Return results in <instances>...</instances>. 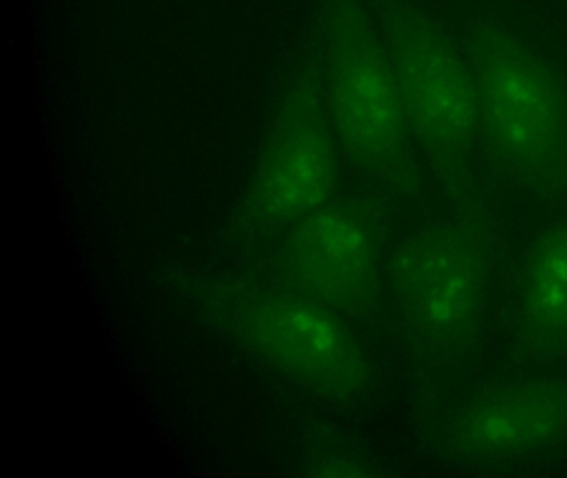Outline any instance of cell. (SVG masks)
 <instances>
[{"label":"cell","mask_w":567,"mask_h":478,"mask_svg":"<svg viewBox=\"0 0 567 478\" xmlns=\"http://www.w3.org/2000/svg\"><path fill=\"white\" fill-rule=\"evenodd\" d=\"M477 152L504 181L567 201V79L529 40L491 17L464 30Z\"/></svg>","instance_id":"obj_1"},{"label":"cell","mask_w":567,"mask_h":478,"mask_svg":"<svg viewBox=\"0 0 567 478\" xmlns=\"http://www.w3.org/2000/svg\"><path fill=\"white\" fill-rule=\"evenodd\" d=\"M380 32L414 146L454 215L487 218L477 188L476 96L463 43L410 0H384Z\"/></svg>","instance_id":"obj_2"},{"label":"cell","mask_w":567,"mask_h":478,"mask_svg":"<svg viewBox=\"0 0 567 478\" xmlns=\"http://www.w3.org/2000/svg\"><path fill=\"white\" fill-rule=\"evenodd\" d=\"M321 93L344 158L391 195L414 201L420 169L400 86L380 29L357 0L331 7Z\"/></svg>","instance_id":"obj_3"},{"label":"cell","mask_w":567,"mask_h":478,"mask_svg":"<svg viewBox=\"0 0 567 478\" xmlns=\"http://www.w3.org/2000/svg\"><path fill=\"white\" fill-rule=\"evenodd\" d=\"M489 219L453 215L413 232L388 259L398 319L411 344L433 361L457 357L476 341L493 268Z\"/></svg>","instance_id":"obj_4"},{"label":"cell","mask_w":567,"mask_h":478,"mask_svg":"<svg viewBox=\"0 0 567 478\" xmlns=\"http://www.w3.org/2000/svg\"><path fill=\"white\" fill-rule=\"evenodd\" d=\"M386 208L377 196L333 198L295 222L278 256L285 291L343 318L377 305L384 272Z\"/></svg>","instance_id":"obj_5"},{"label":"cell","mask_w":567,"mask_h":478,"mask_svg":"<svg viewBox=\"0 0 567 478\" xmlns=\"http://www.w3.org/2000/svg\"><path fill=\"white\" fill-rule=\"evenodd\" d=\"M235 331L281 374L315 394L351 401L363 394L371 367L343 315L291 292L241 299Z\"/></svg>","instance_id":"obj_6"},{"label":"cell","mask_w":567,"mask_h":478,"mask_svg":"<svg viewBox=\"0 0 567 478\" xmlns=\"http://www.w3.org/2000/svg\"><path fill=\"white\" fill-rule=\"evenodd\" d=\"M340 146L324 110L323 93L301 80L275 119L245 196L255 225H295L334 198Z\"/></svg>","instance_id":"obj_7"},{"label":"cell","mask_w":567,"mask_h":478,"mask_svg":"<svg viewBox=\"0 0 567 478\" xmlns=\"http://www.w3.org/2000/svg\"><path fill=\"white\" fill-rule=\"evenodd\" d=\"M567 437V378L499 382L474 394L451 420L447 448L466 461H499Z\"/></svg>","instance_id":"obj_8"},{"label":"cell","mask_w":567,"mask_h":478,"mask_svg":"<svg viewBox=\"0 0 567 478\" xmlns=\"http://www.w3.org/2000/svg\"><path fill=\"white\" fill-rule=\"evenodd\" d=\"M514 334L526 354H567V219L544 229L517 274Z\"/></svg>","instance_id":"obj_9"},{"label":"cell","mask_w":567,"mask_h":478,"mask_svg":"<svg viewBox=\"0 0 567 478\" xmlns=\"http://www.w3.org/2000/svg\"><path fill=\"white\" fill-rule=\"evenodd\" d=\"M317 474L324 475V477H368L374 471L368 470L363 465L351 464V461L333 460L324 461L321 465V470H318Z\"/></svg>","instance_id":"obj_10"}]
</instances>
